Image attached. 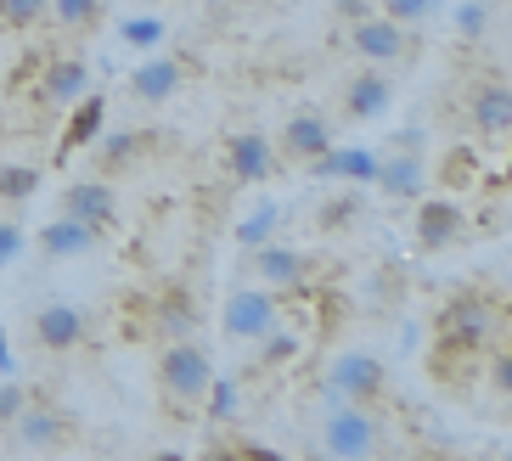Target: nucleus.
Returning <instances> with one entry per match:
<instances>
[{
  "label": "nucleus",
  "instance_id": "1",
  "mask_svg": "<svg viewBox=\"0 0 512 461\" xmlns=\"http://www.w3.org/2000/svg\"><path fill=\"white\" fill-rule=\"evenodd\" d=\"M158 383H164V394H169V400L192 405V400H203V394H209L214 366H209V355H203L197 343L169 338V343H164V355H158Z\"/></svg>",
  "mask_w": 512,
  "mask_h": 461
},
{
  "label": "nucleus",
  "instance_id": "2",
  "mask_svg": "<svg viewBox=\"0 0 512 461\" xmlns=\"http://www.w3.org/2000/svg\"><path fill=\"white\" fill-rule=\"evenodd\" d=\"M282 321V304H276L271 287H242V293L226 298V310H220V327H226L231 343H254Z\"/></svg>",
  "mask_w": 512,
  "mask_h": 461
},
{
  "label": "nucleus",
  "instance_id": "3",
  "mask_svg": "<svg viewBox=\"0 0 512 461\" xmlns=\"http://www.w3.org/2000/svg\"><path fill=\"white\" fill-rule=\"evenodd\" d=\"M321 450H327V456H344V461L372 456V450H377V428H372V417H366L361 405H327Z\"/></svg>",
  "mask_w": 512,
  "mask_h": 461
},
{
  "label": "nucleus",
  "instance_id": "4",
  "mask_svg": "<svg viewBox=\"0 0 512 461\" xmlns=\"http://www.w3.org/2000/svg\"><path fill=\"white\" fill-rule=\"evenodd\" d=\"M496 304H484V298H473V293H456V298H445V310L434 315V332L439 338H462V343H490V332H496Z\"/></svg>",
  "mask_w": 512,
  "mask_h": 461
},
{
  "label": "nucleus",
  "instance_id": "5",
  "mask_svg": "<svg viewBox=\"0 0 512 461\" xmlns=\"http://www.w3.org/2000/svg\"><path fill=\"white\" fill-rule=\"evenodd\" d=\"M327 383L338 388L349 405H377L383 394H389V372H383L377 355H338V366H332Z\"/></svg>",
  "mask_w": 512,
  "mask_h": 461
},
{
  "label": "nucleus",
  "instance_id": "6",
  "mask_svg": "<svg viewBox=\"0 0 512 461\" xmlns=\"http://www.w3.org/2000/svg\"><path fill=\"white\" fill-rule=\"evenodd\" d=\"M349 45H355V57H361V62H377V68H389V62L406 57V23H394V17L372 12V17H361V23H355Z\"/></svg>",
  "mask_w": 512,
  "mask_h": 461
},
{
  "label": "nucleus",
  "instance_id": "7",
  "mask_svg": "<svg viewBox=\"0 0 512 461\" xmlns=\"http://www.w3.org/2000/svg\"><path fill=\"white\" fill-rule=\"evenodd\" d=\"M479 366H484V349H479V343L439 338V332H434V343H428V372H434L439 388H467Z\"/></svg>",
  "mask_w": 512,
  "mask_h": 461
},
{
  "label": "nucleus",
  "instance_id": "8",
  "mask_svg": "<svg viewBox=\"0 0 512 461\" xmlns=\"http://www.w3.org/2000/svg\"><path fill=\"white\" fill-rule=\"evenodd\" d=\"M462 220H467V214L456 209L451 192H445V197H422V203H417V248H428V253L451 248V242L467 231Z\"/></svg>",
  "mask_w": 512,
  "mask_h": 461
},
{
  "label": "nucleus",
  "instance_id": "9",
  "mask_svg": "<svg viewBox=\"0 0 512 461\" xmlns=\"http://www.w3.org/2000/svg\"><path fill=\"white\" fill-rule=\"evenodd\" d=\"M62 214H74V220L107 231V225H119V192H113L107 180H74V186L62 192Z\"/></svg>",
  "mask_w": 512,
  "mask_h": 461
},
{
  "label": "nucleus",
  "instance_id": "10",
  "mask_svg": "<svg viewBox=\"0 0 512 461\" xmlns=\"http://www.w3.org/2000/svg\"><path fill=\"white\" fill-rule=\"evenodd\" d=\"M226 169H231L237 180H248V186L271 180V175H276V147H271V135L237 130V135L226 141Z\"/></svg>",
  "mask_w": 512,
  "mask_h": 461
},
{
  "label": "nucleus",
  "instance_id": "11",
  "mask_svg": "<svg viewBox=\"0 0 512 461\" xmlns=\"http://www.w3.org/2000/svg\"><path fill=\"white\" fill-rule=\"evenodd\" d=\"M254 270H259V282L271 287V293H293V287L310 282V259H304L299 248H282V242H259Z\"/></svg>",
  "mask_w": 512,
  "mask_h": 461
},
{
  "label": "nucleus",
  "instance_id": "12",
  "mask_svg": "<svg viewBox=\"0 0 512 461\" xmlns=\"http://www.w3.org/2000/svg\"><path fill=\"white\" fill-rule=\"evenodd\" d=\"M102 124H107V96L85 90V96L74 102V113H68V130H62V141H57V164H68L74 152L96 147V141H102Z\"/></svg>",
  "mask_w": 512,
  "mask_h": 461
},
{
  "label": "nucleus",
  "instance_id": "13",
  "mask_svg": "<svg viewBox=\"0 0 512 461\" xmlns=\"http://www.w3.org/2000/svg\"><path fill=\"white\" fill-rule=\"evenodd\" d=\"M91 90V62L85 57H51L40 68V102L46 107H74Z\"/></svg>",
  "mask_w": 512,
  "mask_h": 461
},
{
  "label": "nucleus",
  "instance_id": "14",
  "mask_svg": "<svg viewBox=\"0 0 512 461\" xmlns=\"http://www.w3.org/2000/svg\"><path fill=\"white\" fill-rule=\"evenodd\" d=\"M34 338H40V349H51V355H68V349H79V338H85V315H79L74 304H46V310L34 315Z\"/></svg>",
  "mask_w": 512,
  "mask_h": 461
},
{
  "label": "nucleus",
  "instance_id": "15",
  "mask_svg": "<svg viewBox=\"0 0 512 461\" xmlns=\"http://www.w3.org/2000/svg\"><path fill=\"white\" fill-rule=\"evenodd\" d=\"M96 237H102L96 225L62 214V220H51L46 231H40V253H46V259H85V253L96 248Z\"/></svg>",
  "mask_w": 512,
  "mask_h": 461
},
{
  "label": "nucleus",
  "instance_id": "16",
  "mask_svg": "<svg viewBox=\"0 0 512 461\" xmlns=\"http://www.w3.org/2000/svg\"><path fill=\"white\" fill-rule=\"evenodd\" d=\"M372 186H383L389 197H422V186H428V164H422V152H394V158H377Z\"/></svg>",
  "mask_w": 512,
  "mask_h": 461
},
{
  "label": "nucleus",
  "instance_id": "17",
  "mask_svg": "<svg viewBox=\"0 0 512 461\" xmlns=\"http://www.w3.org/2000/svg\"><path fill=\"white\" fill-rule=\"evenodd\" d=\"M181 79H186L181 57H152L130 74V96H136V102H169V96L181 90Z\"/></svg>",
  "mask_w": 512,
  "mask_h": 461
},
{
  "label": "nucleus",
  "instance_id": "18",
  "mask_svg": "<svg viewBox=\"0 0 512 461\" xmlns=\"http://www.w3.org/2000/svg\"><path fill=\"white\" fill-rule=\"evenodd\" d=\"M327 147H332V130H327L321 113H293V119L282 124V152H287V158L310 164V158H321Z\"/></svg>",
  "mask_w": 512,
  "mask_h": 461
},
{
  "label": "nucleus",
  "instance_id": "19",
  "mask_svg": "<svg viewBox=\"0 0 512 461\" xmlns=\"http://www.w3.org/2000/svg\"><path fill=\"white\" fill-rule=\"evenodd\" d=\"M473 130L490 135V141H501V135L512 130V90L501 85V79L479 85V96H473Z\"/></svg>",
  "mask_w": 512,
  "mask_h": 461
},
{
  "label": "nucleus",
  "instance_id": "20",
  "mask_svg": "<svg viewBox=\"0 0 512 461\" xmlns=\"http://www.w3.org/2000/svg\"><path fill=\"white\" fill-rule=\"evenodd\" d=\"M394 107V79L389 74H361L344 90V113L349 119H383Z\"/></svg>",
  "mask_w": 512,
  "mask_h": 461
},
{
  "label": "nucleus",
  "instance_id": "21",
  "mask_svg": "<svg viewBox=\"0 0 512 461\" xmlns=\"http://www.w3.org/2000/svg\"><path fill=\"white\" fill-rule=\"evenodd\" d=\"M17 445H29V450H51V445H62V433H68V422L51 411V405H23L17 411Z\"/></svg>",
  "mask_w": 512,
  "mask_h": 461
},
{
  "label": "nucleus",
  "instance_id": "22",
  "mask_svg": "<svg viewBox=\"0 0 512 461\" xmlns=\"http://www.w3.org/2000/svg\"><path fill=\"white\" fill-rule=\"evenodd\" d=\"M254 343H259V366H265V372H287V366H299V355H304V332L282 327V321Z\"/></svg>",
  "mask_w": 512,
  "mask_h": 461
},
{
  "label": "nucleus",
  "instance_id": "23",
  "mask_svg": "<svg viewBox=\"0 0 512 461\" xmlns=\"http://www.w3.org/2000/svg\"><path fill=\"white\" fill-rule=\"evenodd\" d=\"M479 175H484V164H479V152L473 147H451L445 152V158H439V186H445V192H467V186H479Z\"/></svg>",
  "mask_w": 512,
  "mask_h": 461
},
{
  "label": "nucleus",
  "instance_id": "24",
  "mask_svg": "<svg viewBox=\"0 0 512 461\" xmlns=\"http://www.w3.org/2000/svg\"><path fill=\"white\" fill-rule=\"evenodd\" d=\"M327 158H332V180L372 186V175H377V152L372 147H327Z\"/></svg>",
  "mask_w": 512,
  "mask_h": 461
},
{
  "label": "nucleus",
  "instance_id": "25",
  "mask_svg": "<svg viewBox=\"0 0 512 461\" xmlns=\"http://www.w3.org/2000/svg\"><path fill=\"white\" fill-rule=\"evenodd\" d=\"M119 40L130 45V51H158V45L169 40V29H164V17H124Z\"/></svg>",
  "mask_w": 512,
  "mask_h": 461
},
{
  "label": "nucleus",
  "instance_id": "26",
  "mask_svg": "<svg viewBox=\"0 0 512 461\" xmlns=\"http://www.w3.org/2000/svg\"><path fill=\"white\" fill-rule=\"evenodd\" d=\"M276 225H282V209H276V203H259L248 220H237V242L242 248H259V242L276 237Z\"/></svg>",
  "mask_w": 512,
  "mask_h": 461
},
{
  "label": "nucleus",
  "instance_id": "27",
  "mask_svg": "<svg viewBox=\"0 0 512 461\" xmlns=\"http://www.w3.org/2000/svg\"><path fill=\"white\" fill-rule=\"evenodd\" d=\"M40 192V169L29 164H0V203H29Z\"/></svg>",
  "mask_w": 512,
  "mask_h": 461
},
{
  "label": "nucleus",
  "instance_id": "28",
  "mask_svg": "<svg viewBox=\"0 0 512 461\" xmlns=\"http://www.w3.org/2000/svg\"><path fill=\"white\" fill-rule=\"evenodd\" d=\"M141 147H147V135H136V130H124V135H107L102 130V169H107V175H119L130 158H141Z\"/></svg>",
  "mask_w": 512,
  "mask_h": 461
},
{
  "label": "nucleus",
  "instance_id": "29",
  "mask_svg": "<svg viewBox=\"0 0 512 461\" xmlns=\"http://www.w3.org/2000/svg\"><path fill=\"white\" fill-rule=\"evenodd\" d=\"M192 321H197L192 298H186V293H164V304H158V327H164L169 338H186V332H192Z\"/></svg>",
  "mask_w": 512,
  "mask_h": 461
},
{
  "label": "nucleus",
  "instance_id": "30",
  "mask_svg": "<svg viewBox=\"0 0 512 461\" xmlns=\"http://www.w3.org/2000/svg\"><path fill=\"white\" fill-rule=\"evenodd\" d=\"M484 377H490V388H496V400H512V349L507 343H484V366H479Z\"/></svg>",
  "mask_w": 512,
  "mask_h": 461
},
{
  "label": "nucleus",
  "instance_id": "31",
  "mask_svg": "<svg viewBox=\"0 0 512 461\" xmlns=\"http://www.w3.org/2000/svg\"><path fill=\"white\" fill-rule=\"evenodd\" d=\"M203 405H209V417H214V422H231V417H237V405H242L237 377H214L209 394H203Z\"/></svg>",
  "mask_w": 512,
  "mask_h": 461
},
{
  "label": "nucleus",
  "instance_id": "32",
  "mask_svg": "<svg viewBox=\"0 0 512 461\" xmlns=\"http://www.w3.org/2000/svg\"><path fill=\"white\" fill-rule=\"evenodd\" d=\"M451 23H456L462 40H484V34H490V0H462L451 12Z\"/></svg>",
  "mask_w": 512,
  "mask_h": 461
},
{
  "label": "nucleus",
  "instance_id": "33",
  "mask_svg": "<svg viewBox=\"0 0 512 461\" xmlns=\"http://www.w3.org/2000/svg\"><path fill=\"white\" fill-rule=\"evenodd\" d=\"M51 0H0V29H34Z\"/></svg>",
  "mask_w": 512,
  "mask_h": 461
},
{
  "label": "nucleus",
  "instance_id": "34",
  "mask_svg": "<svg viewBox=\"0 0 512 461\" xmlns=\"http://www.w3.org/2000/svg\"><path fill=\"white\" fill-rule=\"evenodd\" d=\"M96 12H102V0H51V17L62 29H91Z\"/></svg>",
  "mask_w": 512,
  "mask_h": 461
},
{
  "label": "nucleus",
  "instance_id": "35",
  "mask_svg": "<svg viewBox=\"0 0 512 461\" xmlns=\"http://www.w3.org/2000/svg\"><path fill=\"white\" fill-rule=\"evenodd\" d=\"M361 220V192H344V197H332L327 209H321V225L327 231H344V225Z\"/></svg>",
  "mask_w": 512,
  "mask_h": 461
},
{
  "label": "nucleus",
  "instance_id": "36",
  "mask_svg": "<svg viewBox=\"0 0 512 461\" xmlns=\"http://www.w3.org/2000/svg\"><path fill=\"white\" fill-rule=\"evenodd\" d=\"M377 6H383V17H394V23H406L411 29V23H422V17L434 12L439 0H377Z\"/></svg>",
  "mask_w": 512,
  "mask_h": 461
},
{
  "label": "nucleus",
  "instance_id": "37",
  "mask_svg": "<svg viewBox=\"0 0 512 461\" xmlns=\"http://www.w3.org/2000/svg\"><path fill=\"white\" fill-rule=\"evenodd\" d=\"M23 225H12V220H0V265H17V253H23Z\"/></svg>",
  "mask_w": 512,
  "mask_h": 461
},
{
  "label": "nucleus",
  "instance_id": "38",
  "mask_svg": "<svg viewBox=\"0 0 512 461\" xmlns=\"http://www.w3.org/2000/svg\"><path fill=\"white\" fill-rule=\"evenodd\" d=\"M23 405H29V394H23L17 383L0 388V422H17V411H23Z\"/></svg>",
  "mask_w": 512,
  "mask_h": 461
},
{
  "label": "nucleus",
  "instance_id": "39",
  "mask_svg": "<svg viewBox=\"0 0 512 461\" xmlns=\"http://www.w3.org/2000/svg\"><path fill=\"white\" fill-rule=\"evenodd\" d=\"M377 12V0H338V17L344 23H361V17H372Z\"/></svg>",
  "mask_w": 512,
  "mask_h": 461
},
{
  "label": "nucleus",
  "instance_id": "40",
  "mask_svg": "<svg viewBox=\"0 0 512 461\" xmlns=\"http://www.w3.org/2000/svg\"><path fill=\"white\" fill-rule=\"evenodd\" d=\"M394 152H422V130H417V124L394 130Z\"/></svg>",
  "mask_w": 512,
  "mask_h": 461
},
{
  "label": "nucleus",
  "instance_id": "41",
  "mask_svg": "<svg viewBox=\"0 0 512 461\" xmlns=\"http://www.w3.org/2000/svg\"><path fill=\"white\" fill-rule=\"evenodd\" d=\"M226 456H242V461H276V450H265V445H226Z\"/></svg>",
  "mask_w": 512,
  "mask_h": 461
},
{
  "label": "nucleus",
  "instance_id": "42",
  "mask_svg": "<svg viewBox=\"0 0 512 461\" xmlns=\"http://www.w3.org/2000/svg\"><path fill=\"white\" fill-rule=\"evenodd\" d=\"M12 372V338H6V327H0V377Z\"/></svg>",
  "mask_w": 512,
  "mask_h": 461
}]
</instances>
